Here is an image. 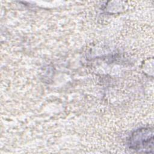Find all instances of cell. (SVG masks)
I'll return each mask as SVG.
<instances>
[{
  "instance_id": "obj_1",
  "label": "cell",
  "mask_w": 154,
  "mask_h": 154,
  "mask_svg": "<svg viewBox=\"0 0 154 154\" xmlns=\"http://www.w3.org/2000/svg\"><path fill=\"white\" fill-rule=\"evenodd\" d=\"M129 148L139 152H153V130L141 128L135 131L129 140Z\"/></svg>"
}]
</instances>
